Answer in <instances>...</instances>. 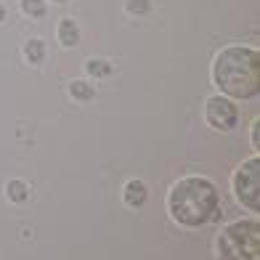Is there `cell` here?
Masks as SVG:
<instances>
[{"instance_id":"6da1fadb","label":"cell","mask_w":260,"mask_h":260,"mask_svg":"<svg viewBox=\"0 0 260 260\" xmlns=\"http://www.w3.org/2000/svg\"><path fill=\"white\" fill-rule=\"evenodd\" d=\"M212 80L231 99H255L260 93V53L244 45L220 51L212 64Z\"/></svg>"},{"instance_id":"7a4b0ae2","label":"cell","mask_w":260,"mask_h":260,"mask_svg":"<svg viewBox=\"0 0 260 260\" xmlns=\"http://www.w3.org/2000/svg\"><path fill=\"white\" fill-rule=\"evenodd\" d=\"M168 205L181 226H205L218 215V188L207 178H183L173 186Z\"/></svg>"},{"instance_id":"3957f363","label":"cell","mask_w":260,"mask_h":260,"mask_svg":"<svg viewBox=\"0 0 260 260\" xmlns=\"http://www.w3.org/2000/svg\"><path fill=\"white\" fill-rule=\"evenodd\" d=\"M218 247L223 260H260V223L257 220L234 223L223 231Z\"/></svg>"},{"instance_id":"277c9868","label":"cell","mask_w":260,"mask_h":260,"mask_svg":"<svg viewBox=\"0 0 260 260\" xmlns=\"http://www.w3.org/2000/svg\"><path fill=\"white\" fill-rule=\"evenodd\" d=\"M234 191L239 202L250 210H260V159H247L234 175Z\"/></svg>"},{"instance_id":"5b68a950","label":"cell","mask_w":260,"mask_h":260,"mask_svg":"<svg viewBox=\"0 0 260 260\" xmlns=\"http://www.w3.org/2000/svg\"><path fill=\"white\" fill-rule=\"evenodd\" d=\"M205 120L215 130H231V127H236L239 114H236V106L229 99L212 96V99H207V106H205Z\"/></svg>"},{"instance_id":"8992f818","label":"cell","mask_w":260,"mask_h":260,"mask_svg":"<svg viewBox=\"0 0 260 260\" xmlns=\"http://www.w3.org/2000/svg\"><path fill=\"white\" fill-rule=\"evenodd\" d=\"M58 43L64 45V48H75L80 43V27L75 19H61L58 21Z\"/></svg>"},{"instance_id":"52a82bcc","label":"cell","mask_w":260,"mask_h":260,"mask_svg":"<svg viewBox=\"0 0 260 260\" xmlns=\"http://www.w3.org/2000/svg\"><path fill=\"white\" fill-rule=\"evenodd\" d=\"M125 202L130 207H141V205L146 202V186L141 183V181H130L125 186Z\"/></svg>"},{"instance_id":"ba28073f","label":"cell","mask_w":260,"mask_h":260,"mask_svg":"<svg viewBox=\"0 0 260 260\" xmlns=\"http://www.w3.org/2000/svg\"><path fill=\"white\" fill-rule=\"evenodd\" d=\"M24 58L29 64H40L43 58H45V43L40 38H32L24 43Z\"/></svg>"},{"instance_id":"9c48e42d","label":"cell","mask_w":260,"mask_h":260,"mask_svg":"<svg viewBox=\"0 0 260 260\" xmlns=\"http://www.w3.org/2000/svg\"><path fill=\"white\" fill-rule=\"evenodd\" d=\"M69 93H72V99H77V101H90L96 96V88L85 80H75L72 85H69Z\"/></svg>"},{"instance_id":"30bf717a","label":"cell","mask_w":260,"mask_h":260,"mask_svg":"<svg viewBox=\"0 0 260 260\" xmlns=\"http://www.w3.org/2000/svg\"><path fill=\"white\" fill-rule=\"evenodd\" d=\"M85 72L93 77H109L112 75V64L104 61V58H88L85 61Z\"/></svg>"},{"instance_id":"8fae6325","label":"cell","mask_w":260,"mask_h":260,"mask_svg":"<svg viewBox=\"0 0 260 260\" xmlns=\"http://www.w3.org/2000/svg\"><path fill=\"white\" fill-rule=\"evenodd\" d=\"M21 11L32 19H43L48 14V6H45V0H21Z\"/></svg>"},{"instance_id":"7c38bea8","label":"cell","mask_w":260,"mask_h":260,"mask_svg":"<svg viewBox=\"0 0 260 260\" xmlns=\"http://www.w3.org/2000/svg\"><path fill=\"white\" fill-rule=\"evenodd\" d=\"M125 11L133 16H144L151 11V0H125Z\"/></svg>"},{"instance_id":"4fadbf2b","label":"cell","mask_w":260,"mask_h":260,"mask_svg":"<svg viewBox=\"0 0 260 260\" xmlns=\"http://www.w3.org/2000/svg\"><path fill=\"white\" fill-rule=\"evenodd\" d=\"M8 197L14 199V202H24V199L29 197L27 183H21V181H11V183H8Z\"/></svg>"},{"instance_id":"5bb4252c","label":"cell","mask_w":260,"mask_h":260,"mask_svg":"<svg viewBox=\"0 0 260 260\" xmlns=\"http://www.w3.org/2000/svg\"><path fill=\"white\" fill-rule=\"evenodd\" d=\"M252 146H255V149H260V133H257V122H255V127H252Z\"/></svg>"},{"instance_id":"9a60e30c","label":"cell","mask_w":260,"mask_h":260,"mask_svg":"<svg viewBox=\"0 0 260 260\" xmlns=\"http://www.w3.org/2000/svg\"><path fill=\"white\" fill-rule=\"evenodd\" d=\"M3 19H6V6L0 3V21H3Z\"/></svg>"},{"instance_id":"2e32d148","label":"cell","mask_w":260,"mask_h":260,"mask_svg":"<svg viewBox=\"0 0 260 260\" xmlns=\"http://www.w3.org/2000/svg\"><path fill=\"white\" fill-rule=\"evenodd\" d=\"M53 3H67V0H53Z\"/></svg>"}]
</instances>
